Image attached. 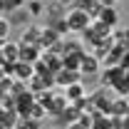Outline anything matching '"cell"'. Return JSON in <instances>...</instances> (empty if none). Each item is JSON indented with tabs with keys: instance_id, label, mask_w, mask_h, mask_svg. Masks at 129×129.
<instances>
[{
	"instance_id": "cell-1",
	"label": "cell",
	"mask_w": 129,
	"mask_h": 129,
	"mask_svg": "<svg viewBox=\"0 0 129 129\" xmlns=\"http://www.w3.org/2000/svg\"><path fill=\"white\" fill-rule=\"evenodd\" d=\"M64 20H67V27H70L72 32H84V30H87V25H89V15H87L84 10H80V8L72 10Z\"/></svg>"
},
{
	"instance_id": "cell-2",
	"label": "cell",
	"mask_w": 129,
	"mask_h": 129,
	"mask_svg": "<svg viewBox=\"0 0 129 129\" xmlns=\"http://www.w3.org/2000/svg\"><path fill=\"white\" fill-rule=\"evenodd\" d=\"M99 22H102L104 27L119 25V13H117V8H102V10H99Z\"/></svg>"
},
{
	"instance_id": "cell-3",
	"label": "cell",
	"mask_w": 129,
	"mask_h": 129,
	"mask_svg": "<svg viewBox=\"0 0 129 129\" xmlns=\"http://www.w3.org/2000/svg\"><path fill=\"white\" fill-rule=\"evenodd\" d=\"M0 52H3V60H8L10 64H15L20 60V45H15V42H3Z\"/></svg>"
},
{
	"instance_id": "cell-4",
	"label": "cell",
	"mask_w": 129,
	"mask_h": 129,
	"mask_svg": "<svg viewBox=\"0 0 129 129\" xmlns=\"http://www.w3.org/2000/svg\"><path fill=\"white\" fill-rule=\"evenodd\" d=\"M99 64H97L94 55H82V62H80V72L82 75H97Z\"/></svg>"
},
{
	"instance_id": "cell-5",
	"label": "cell",
	"mask_w": 129,
	"mask_h": 129,
	"mask_svg": "<svg viewBox=\"0 0 129 129\" xmlns=\"http://www.w3.org/2000/svg\"><path fill=\"white\" fill-rule=\"evenodd\" d=\"M13 129H40V122H35V119H20V122H15Z\"/></svg>"
},
{
	"instance_id": "cell-6",
	"label": "cell",
	"mask_w": 129,
	"mask_h": 129,
	"mask_svg": "<svg viewBox=\"0 0 129 129\" xmlns=\"http://www.w3.org/2000/svg\"><path fill=\"white\" fill-rule=\"evenodd\" d=\"M67 94H70V99L84 97V94H82V84H80V82H77V84H70V87H67Z\"/></svg>"
},
{
	"instance_id": "cell-7",
	"label": "cell",
	"mask_w": 129,
	"mask_h": 129,
	"mask_svg": "<svg viewBox=\"0 0 129 129\" xmlns=\"http://www.w3.org/2000/svg\"><path fill=\"white\" fill-rule=\"evenodd\" d=\"M8 32H10V22H8L5 17H0V40H5Z\"/></svg>"
},
{
	"instance_id": "cell-8",
	"label": "cell",
	"mask_w": 129,
	"mask_h": 129,
	"mask_svg": "<svg viewBox=\"0 0 129 129\" xmlns=\"http://www.w3.org/2000/svg\"><path fill=\"white\" fill-rule=\"evenodd\" d=\"M45 8H42V3H37V0H32L30 3V10H27V15H40Z\"/></svg>"
},
{
	"instance_id": "cell-9",
	"label": "cell",
	"mask_w": 129,
	"mask_h": 129,
	"mask_svg": "<svg viewBox=\"0 0 129 129\" xmlns=\"http://www.w3.org/2000/svg\"><path fill=\"white\" fill-rule=\"evenodd\" d=\"M114 3H117V0H97L99 8H114Z\"/></svg>"
}]
</instances>
